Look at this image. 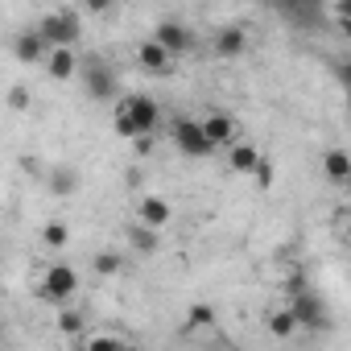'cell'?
Here are the masks:
<instances>
[{"mask_svg":"<svg viewBox=\"0 0 351 351\" xmlns=\"http://www.w3.org/2000/svg\"><path fill=\"white\" fill-rule=\"evenodd\" d=\"M128 244H132V252H141V256H153L157 248H161V232H149V228H141V223H128Z\"/></svg>","mask_w":351,"mask_h":351,"instance_id":"obj_17","label":"cell"},{"mask_svg":"<svg viewBox=\"0 0 351 351\" xmlns=\"http://www.w3.org/2000/svg\"><path fill=\"white\" fill-rule=\"evenodd\" d=\"M79 351H132V347H128L120 335H91Z\"/></svg>","mask_w":351,"mask_h":351,"instance_id":"obj_21","label":"cell"},{"mask_svg":"<svg viewBox=\"0 0 351 351\" xmlns=\"http://www.w3.org/2000/svg\"><path fill=\"white\" fill-rule=\"evenodd\" d=\"M91 273H95V277H104V281H108V277H120V273H124V256H120V252H112V248H104V252H95Z\"/></svg>","mask_w":351,"mask_h":351,"instance_id":"obj_18","label":"cell"},{"mask_svg":"<svg viewBox=\"0 0 351 351\" xmlns=\"http://www.w3.org/2000/svg\"><path fill=\"white\" fill-rule=\"evenodd\" d=\"M46 186L54 191V199H71V195L79 191V169H75V165H62V161H58V165H54V169L46 173Z\"/></svg>","mask_w":351,"mask_h":351,"instance_id":"obj_16","label":"cell"},{"mask_svg":"<svg viewBox=\"0 0 351 351\" xmlns=\"http://www.w3.org/2000/svg\"><path fill=\"white\" fill-rule=\"evenodd\" d=\"M149 42H153V46H161L173 62H178L182 54H191V50H195V29H191L186 21H178V17H165V21H157V25H153Z\"/></svg>","mask_w":351,"mask_h":351,"instance_id":"obj_5","label":"cell"},{"mask_svg":"<svg viewBox=\"0 0 351 351\" xmlns=\"http://www.w3.org/2000/svg\"><path fill=\"white\" fill-rule=\"evenodd\" d=\"M46 54H50V46L38 38V29H21V34L13 38V58H17L21 66H42Z\"/></svg>","mask_w":351,"mask_h":351,"instance_id":"obj_12","label":"cell"},{"mask_svg":"<svg viewBox=\"0 0 351 351\" xmlns=\"http://www.w3.org/2000/svg\"><path fill=\"white\" fill-rule=\"evenodd\" d=\"M58 330H62L66 339L83 335V330H87V314H83V310H75V306H62V310H58Z\"/></svg>","mask_w":351,"mask_h":351,"instance_id":"obj_19","label":"cell"},{"mask_svg":"<svg viewBox=\"0 0 351 351\" xmlns=\"http://www.w3.org/2000/svg\"><path fill=\"white\" fill-rule=\"evenodd\" d=\"M75 293H79V273H75V265H66V261L46 265L38 298H42V302H50V306H71V302H75Z\"/></svg>","mask_w":351,"mask_h":351,"instance_id":"obj_4","label":"cell"},{"mask_svg":"<svg viewBox=\"0 0 351 351\" xmlns=\"http://www.w3.org/2000/svg\"><path fill=\"white\" fill-rule=\"evenodd\" d=\"M211 50H215V58H240L248 50V29L244 25H219L211 38Z\"/></svg>","mask_w":351,"mask_h":351,"instance_id":"obj_11","label":"cell"},{"mask_svg":"<svg viewBox=\"0 0 351 351\" xmlns=\"http://www.w3.org/2000/svg\"><path fill=\"white\" fill-rule=\"evenodd\" d=\"M9 108H13V112H25V108H29V87H21V83L9 87Z\"/></svg>","mask_w":351,"mask_h":351,"instance_id":"obj_24","label":"cell"},{"mask_svg":"<svg viewBox=\"0 0 351 351\" xmlns=\"http://www.w3.org/2000/svg\"><path fill=\"white\" fill-rule=\"evenodd\" d=\"M38 38L54 50V46H71L75 50V42H79V34H83V17L75 13V9H54V13H46L38 25Z\"/></svg>","mask_w":351,"mask_h":351,"instance_id":"obj_3","label":"cell"},{"mask_svg":"<svg viewBox=\"0 0 351 351\" xmlns=\"http://www.w3.org/2000/svg\"><path fill=\"white\" fill-rule=\"evenodd\" d=\"M318 165L326 173V182H335V186H347L351 182V157H347V149H326Z\"/></svg>","mask_w":351,"mask_h":351,"instance_id":"obj_15","label":"cell"},{"mask_svg":"<svg viewBox=\"0 0 351 351\" xmlns=\"http://www.w3.org/2000/svg\"><path fill=\"white\" fill-rule=\"evenodd\" d=\"M223 153H228V169H232V173H244V178H252V173L261 169V161H265V153H261L252 141H236V145H228Z\"/></svg>","mask_w":351,"mask_h":351,"instance_id":"obj_10","label":"cell"},{"mask_svg":"<svg viewBox=\"0 0 351 351\" xmlns=\"http://www.w3.org/2000/svg\"><path fill=\"white\" fill-rule=\"evenodd\" d=\"M0 339H5V322H0Z\"/></svg>","mask_w":351,"mask_h":351,"instance_id":"obj_25","label":"cell"},{"mask_svg":"<svg viewBox=\"0 0 351 351\" xmlns=\"http://www.w3.org/2000/svg\"><path fill=\"white\" fill-rule=\"evenodd\" d=\"M169 141H173V149H178V153H186V157H195V161L215 157V149L207 145V136H203L199 120H191V116H178V120L169 124Z\"/></svg>","mask_w":351,"mask_h":351,"instance_id":"obj_7","label":"cell"},{"mask_svg":"<svg viewBox=\"0 0 351 351\" xmlns=\"http://www.w3.org/2000/svg\"><path fill=\"white\" fill-rule=\"evenodd\" d=\"M79 79H83L87 99H95V104H112V99L120 95V79H116V71H112L99 54L79 58Z\"/></svg>","mask_w":351,"mask_h":351,"instance_id":"obj_2","label":"cell"},{"mask_svg":"<svg viewBox=\"0 0 351 351\" xmlns=\"http://www.w3.org/2000/svg\"><path fill=\"white\" fill-rule=\"evenodd\" d=\"M66 240H71V228H66V223L54 219V223L42 228V244H46V248H66Z\"/></svg>","mask_w":351,"mask_h":351,"instance_id":"obj_22","label":"cell"},{"mask_svg":"<svg viewBox=\"0 0 351 351\" xmlns=\"http://www.w3.org/2000/svg\"><path fill=\"white\" fill-rule=\"evenodd\" d=\"M169 219H173L169 199H161V195H145V199L136 203V223H141V228L161 232V228H169Z\"/></svg>","mask_w":351,"mask_h":351,"instance_id":"obj_9","label":"cell"},{"mask_svg":"<svg viewBox=\"0 0 351 351\" xmlns=\"http://www.w3.org/2000/svg\"><path fill=\"white\" fill-rule=\"evenodd\" d=\"M199 128H203V136H207V145H211L215 153L240 141V124H236V116H228V112H207V116L199 120Z\"/></svg>","mask_w":351,"mask_h":351,"instance_id":"obj_8","label":"cell"},{"mask_svg":"<svg viewBox=\"0 0 351 351\" xmlns=\"http://www.w3.org/2000/svg\"><path fill=\"white\" fill-rule=\"evenodd\" d=\"M120 104H124V112H128V120H132L136 141H149L153 132H161V108H157V99L132 91V95H124Z\"/></svg>","mask_w":351,"mask_h":351,"instance_id":"obj_6","label":"cell"},{"mask_svg":"<svg viewBox=\"0 0 351 351\" xmlns=\"http://www.w3.org/2000/svg\"><path fill=\"white\" fill-rule=\"evenodd\" d=\"M136 66H141L145 75H161V79H165V75H173V58H169L161 46H153L149 38L136 46Z\"/></svg>","mask_w":351,"mask_h":351,"instance_id":"obj_14","label":"cell"},{"mask_svg":"<svg viewBox=\"0 0 351 351\" xmlns=\"http://www.w3.org/2000/svg\"><path fill=\"white\" fill-rule=\"evenodd\" d=\"M112 124H116V132H120L124 141H136V132H132V120H128L124 104H116V112H112Z\"/></svg>","mask_w":351,"mask_h":351,"instance_id":"obj_23","label":"cell"},{"mask_svg":"<svg viewBox=\"0 0 351 351\" xmlns=\"http://www.w3.org/2000/svg\"><path fill=\"white\" fill-rule=\"evenodd\" d=\"M46 75L54 79V83H66V79H79V50H71V46H54L50 54H46Z\"/></svg>","mask_w":351,"mask_h":351,"instance_id":"obj_13","label":"cell"},{"mask_svg":"<svg viewBox=\"0 0 351 351\" xmlns=\"http://www.w3.org/2000/svg\"><path fill=\"white\" fill-rule=\"evenodd\" d=\"M285 298H289V314H293L298 330H318V335H326V330L335 326V314H330L326 298H322L318 289H310L302 277H293V281L285 285Z\"/></svg>","mask_w":351,"mask_h":351,"instance_id":"obj_1","label":"cell"},{"mask_svg":"<svg viewBox=\"0 0 351 351\" xmlns=\"http://www.w3.org/2000/svg\"><path fill=\"white\" fill-rule=\"evenodd\" d=\"M269 335H273V339H293V335H298V322H293L289 306H281V310L269 314Z\"/></svg>","mask_w":351,"mask_h":351,"instance_id":"obj_20","label":"cell"}]
</instances>
